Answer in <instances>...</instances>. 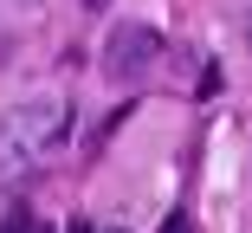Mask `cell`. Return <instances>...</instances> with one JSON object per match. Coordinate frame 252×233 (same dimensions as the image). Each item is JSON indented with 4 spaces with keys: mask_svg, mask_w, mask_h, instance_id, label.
<instances>
[{
    "mask_svg": "<svg viewBox=\"0 0 252 233\" xmlns=\"http://www.w3.org/2000/svg\"><path fill=\"white\" fill-rule=\"evenodd\" d=\"M39 162V143H32V136L7 117V123H0V181H7V175H20V168H32Z\"/></svg>",
    "mask_w": 252,
    "mask_h": 233,
    "instance_id": "cell-2",
    "label": "cell"
},
{
    "mask_svg": "<svg viewBox=\"0 0 252 233\" xmlns=\"http://www.w3.org/2000/svg\"><path fill=\"white\" fill-rule=\"evenodd\" d=\"M97 233H129V227H97Z\"/></svg>",
    "mask_w": 252,
    "mask_h": 233,
    "instance_id": "cell-7",
    "label": "cell"
},
{
    "mask_svg": "<svg viewBox=\"0 0 252 233\" xmlns=\"http://www.w3.org/2000/svg\"><path fill=\"white\" fill-rule=\"evenodd\" d=\"M156 65H162V33H156V26H142V20L110 26V39H104V71H110L117 84L156 71Z\"/></svg>",
    "mask_w": 252,
    "mask_h": 233,
    "instance_id": "cell-1",
    "label": "cell"
},
{
    "mask_svg": "<svg viewBox=\"0 0 252 233\" xmlns=\"http://www.w3.org/2000/svg\"><path fill=\"white\" fill-rule=\"evenodd\" d=\"M84 7H91V13H97V7H104V0H84Z\"/></svg>",
    "mask_w": 252,
    "mask_h": 233,
    "instance_id": "cell-8",
    "label": "cell"
},
{
    "mask_svg": "<svg viewBox=\"0 0 252 233\" xmlns=\"http://www.w3.org/2000/svg\"><path fill=\"white\" fill-rule=\"evenodd\" d=\"M162 233H188V227H181V220H168V227H162Z\"/></svg>",
    "mask_w": 252,
    "mask_h": 233,
    "instance_id": "cell-6",
    "label": "cell"
},
{
    "mask_svg": "<svg viewBox=\"0 0 252 233\" xmlns=\"http://www.w3.org/2000/svg\"><path fill=\"white\" fill-rule=\"evenodd\" d=\"M13 123H20V130L32 136L39 149H45V143L59 136V110H52V104H26V110H13Z\"/></svg>",
    "mask_w": 252,
    "mask_h": 233,
    "instance_id": "cell-3",
    "label": "cell"
},
{
    "mask_svg": "<svg viewBox=\"0 0 252 233\" xmlns=\"http://www.w3.org/2000/svg\"><path fill=\"white\" fill-rule=\"evenodd\" d=\"M26 227H32V220H26V214H13L7 227H0V233H26Z\"/></svg>",
    "mask_w": 252,
    "mask_h": 233,
    "instance_id": "cell-4",
    "label": "cell"
},
{
    "mask_svg": "<svg viewBox=\"0 0 252 233\" xmlns=\"http://www.w3.org/2000/svg\"><path fill=\"white\" fill-rule=\"evenodd\" d=\"M246 52H252V13H246Z\"/></svg>",
    "mask_w": 252,
    "mask_h": 233,
    "instance_id": "cell-5",
    "label": "cell"
}]
</instances>
